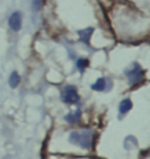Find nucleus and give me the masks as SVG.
Here are the masks:
<instances>
[{
  "label": "nucleus",
  "instance_id": "8",
  "mask_svg": "<svg viewBox=\"0 0 150 159\" xmlns=\"http://www.w3.org/2000/svg\"><path fill=\"white\" fill-rule=\"evenodd\" d=\"M20 81H21L20 75H19L17 71H14L11 75V77H9V86L11 88H17L18 85L20 84Z\"/></svg>",
  "mask_w": 150,
  "mask_h": 159
},
{
  "label": "nucleus",
  "instance_id": "5",
  "mask_svg": "<svg viewBox=\"0 0 150 159\" xmlns=\"http://www.w3.org/2000/svg\"><path fill=\"white\" fill-rule=\"evenodd\" d=\"M92 32H94V28H87L84 30H80L78 31V34L80 36V39L84 41V43L87 44H90V40H91V37L92 35Z\"/></svg>",
  "mask_w": 150,
  "mask_h": 159
},
{
  "label": "nucleus",
  "instance_id": "1",
  "mask_svg": "<svg viewBox=\"0 0 150 159\" xmlns=\"http://www.w3.org/2000/svg\"><path fill=\"white\" fill-rule=\"evenodd\" d=\"M91 131H82L81 133L72 132L70 135V142L75 145H79L81 148L88 149L91 146Z\"/></svg>",
  "mask_w": 150,
  "mask_h": 159
},
{
  "label": "nucleus",
  "instance_id": "6",
  "mask_svg": "<svg viewBox=\"0 0 150 159\" xmlns=\"http://www.w3.org/2000/svg\"><path fill=\"white\" fill-rule=\"evenodd\" d=\"M133 107V103L130 99H124L121 101L120 106H119V112L121 114H126L127 112H130V110Z\"/></svg>",
  "mask_w": 150,
  "mask_h": 159
},
{
  "label": "nucleus",
  "instance_id": "4",
  "mask_svg": "<svg viewBox=\"0 0 150 159\" xmlns=\"http://www.w3.org/2000/svg\"><path fill=\"white\" fill-rule=\"evenodd\" d=\"M127 78L130 80L131 84H136L137 82L141 81L143 78V71L141 70L140 67L134 68L133 70L127 72Z\"/></svg>",
  "mask_w": 150,
  "mask_h": 159
},
{
  "label": "nucleus",
  "instance_id": "10",
  "mask_svg": "<svg viewBox=\"0 0 150 159\" xmlns=\"http://www.w3.org/2000/svg\"><path fill=\"white\" fill-rule=\"evenodd\" d=\"M76 65H77V67L80 69V71L82 72L84 71V69L88 66V59H78Z\"/></svg>",
  "mask_w": 150,
  "mask_h": 159
},
{
  "label": "nucleus",
  "instance_id": "2",
  "mask_svg": "<svg viewBox=\"0 0 150 159\" xmlns=\"http://www.w3.org/2000/svg\"><path fill=\"white\" fill-rule=\"evenodd\" d=\"M79 100V95L74 87H67L63 93V101L66 103H76Z\"/></svg>",
  "mask_w": 150,
  "mask_h": 159
},
{
  "label": "nucleus",
  "instance_id": "11",
  "mask_svg": "<svg viewBox=\"0 0 150 159\" xmlns=\"http://www.w3.org/2000/svg\"><path fill=\"white\" fill-rule=\"evenodd\" d=\"M42 6V0H32V8L34 11H39Z\"/></svg>",
  "mask_w": 150,
  "mask_h": 159
},
{
  "label": "nucleus",
  "instance_id": "9",
  "mask_svg": "<svg viewBox=\"0 0 150 159\" xmlns=\"http://www.w3.org/2000/svg\"><path fill=\"white\" fill-rule=\"evenodd\" d=\"M105 87H106V82H105L104 78L98 79V81L96 82L94 85H92V89L96 91H103Z\"/></svg>",
  "mask_w": 150,
  "mask_h": 159
},
{
  "label": "nucleus",
  "instance_id": "3",
  "mask_svg": "<svg viewBox=\"0 0 150 159\" xmlns=\"http://www.w3.org/2000/svg\"><path fill=\"white\" fill-rule=\"evenodd\" d=\"M8 24L9 27L11 28L14 31H19L21 29L22 26V17L20 12H14L8 19Z\"/></svg>",
  "mask_w": 150,
  "mask_h": 159
},
{
  "label": "nucleus",
  "instance_id": "7",
  "mask_svg": "<svg viewBox=\"0 0 150 159\" xmlns=\"http://www.w3.org/2000/svg\"><path fill=\"white\" fill-rule=\"evenodd\" d=\"M81 118V113L80 111H77L76 113L74 114H69V115H67L65 117V119L67 122H69L70 124H74L76 122H78L79 120Z\"/></svg>",
  "mask_w": 150,
  "mask_h": 159
}]
</instances>
